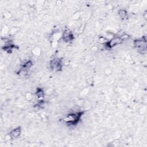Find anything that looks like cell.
Returning a JSON list of instances; mask_svg holds the SVG:
<instances>
[{
	"label": "cell",
	"mask_w": 147,
	"mask_h": 147,
	"mask_svg": "<svg viewBox=\"0 0 147 147\" xmlns=\"http://www.w3.org/2000/svg\"><path fill=\"white\" fill-rule=\"evenodd\" d=\"M84 113V112L83 111L71 113L63 117L61 121L68 125L74 126L77 125L79 122Z\"/></svg>",
	"instance_id": "1"
},
{
	"label": "cell",
	"mask_w": 147,
	"mask_h": 147,
	"mask_svg": "<svg viewBox=\"0 0 147 147\" xmlns=\"http://www.w3.org/2000/svg\"><path fill=\"white\" fill-rule=\"evenodd\" d=\"M134 46L138 52L142 55H145L147 52V44L146 37L142 36L140 38L136 39L134 42Z\"/></svg>",
	"instance_id": "2"
},
{
	"label": "cell",
	"mask_w": 147,
	"mask_h": 147,
	"mask_svg": "<svg viewBox=\"0 0 147 147\" xmlns=\"http://www.w3.org/2000/svg\"><path fill=\"white\" fill-rule=\"evenodd\" d=\"M126 38L124 35H118L113 37L110 40L106 42L105 45L107 48L111 49L121 44Z\"/></svg>",
	"instance_id": "3"
},
{
	"label": "cell",
	"mask_w": 147,
	"mask_h": 147,
	"mask_svg": "<svg viewBox=\"0 0 147 147\" xmlns=\"http://www.w3.org/2000/svg\"><path fill=\"white\" fill-rule=\"evenodd\" d=\"M50 68L55 72H58L61 71L63 63L62 60L59 57H55L51 60L49 62Z\"/></svg>",
	"instance_id": "4"
},
{
	"label": "cell",
	"mask_w": 147,
	"mask_h": 147,
	"mask_svg": "<svg viewBox=\"0 0 147 147\" xmlns=\"http://www.w3.org/2000/svg\"><path fill=\"white\" fill-rule=\"evenodd\" d=\"M62 38L63 41L66 42H70L74 39V35L71 30L69 29H66L63 33Z\"/></svg>",
	"instance_id": "5"
},
{
	"label": "cell",
	"mask_w": 147,
	"mask_h": 147,
	"mask_svg": "<svg viewBox=\"0 0 147 147\" xmlns=\"http://www.w3.org/2000/svg\"><path fill=\"white\" fill-rule=\"evenodd\" d=\"M21 133V128L20 127H17L13 129L9 133V136L11 139H16L20 137Z\"/></svg>",
	"instance_id": "6"
},
{
	"label": "cell",
	"mask_w": 147,
	"mask_h": 147,
	"mask_svg": "<svg viewBox=\"0 0 147 147\" xmlns=\"http://www.w3.org/2000/svg\"><path fill=\"white\" fill-rule=\"evenodd\" d=\"M32 65H33V63L30 60H29L24 63L19 71V74L20 73H24V74H26V73L28 71V70L30 69Z\"/></svg>",
	"instance_id": "7"
},
{
	"label": "cell",
	"mask_w": 147,
	"mask_h": 147,
	"mask_svg": "<svg viewBox=\"0 0 147 147\" xmlns=\"http://www.w3.org/2000/svg\"><path fill=\"white\" fill-rule=\"evenodd\" d=\"M36 96L37 97V98L38 100V102H42L43 101V99L44 98V96H45V94L44 92L43 91V90L41 88H37L36 92L35 93Z\"/></svg>",
	"instance_id": "8"
},
{
	"label": "cell",
	"mask_w": 147,
	"mask_h": 147,
	"mask_svg": "<svg viewBox=\"0 0 147 147\" xmlns=\"http://www.w3.org/2000/svg\"><path fill=\"white\" fill-rule=\"evenodd\" d=\"M16 47L12 43H8V44H6V45H4L3 49L6 51V52H10L11 51H13V49H14Z\"/></svg>",
	"instance_id": "9"
},
{
	"label": "cell",
	"mask_w": 147,
	"mask_h": 147,
	"mask_svg": "<svg viewBox=\"0 0 147 147\" xmlns=\"http://www.w3.org/2000/svg\"><path fill=\"white\" fill-rule=\"evenodd\" d=\"M118 14L119 15V16L122 18V19H125L127 17V11L123 9H120L118 11Z\"/></svg>",
	"instance_id": "10"
}]
</instances>
